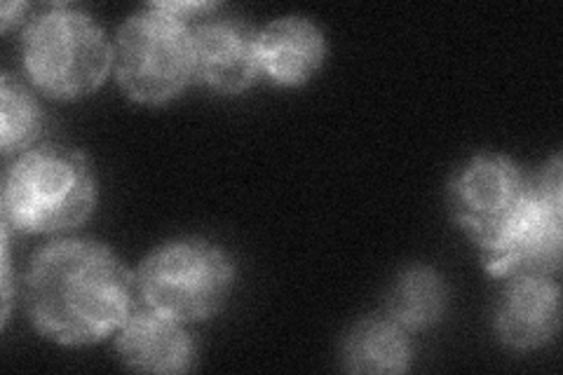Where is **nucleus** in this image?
<instances>
[{"label":"nucleus","instance_id":"nucleus-13","mask_svg":"<svg viewBox=\"0 0 563 375\" xmlns=\"http://www.w3.org/2000/svg\"><path fill=\"white\" fill-rule=\"evenodd\" d=\"M444 310V279L428 265L407 267L387 294V317H393L407 331H422L437 324Z\"/></svg>","mask_w":563,"mask_h":375},{"label":"nucleus","instance_id":"nucleus-1","mask_svg":"<svg viewBox=\"0 0 563 375\" xmlns=\"http://www.w3.org/2000/svg\"><path fill=\"white\" fill-rule=\"evenodd\" d=\"M33 329L59 345H92L118 333L136 310L134 273L92 240L47 242L24 275Z\"/></svg>","mask_w":563,"mask_h":375},{"label":"nucleus","instance_id":"nucleus-5","mask_svg":"<svg viewBox=\"0 0 563 375\" xmlns=\"http://www.w3.org/2000/svg\"><path fill=\"white\" fill-rule=\"evenodd\" d=\"M118 85L139 103H167L196 80L192 24L165 3H151L128 16L113 45Z\"/></svg>","mask_w":563,"mask_h":375},{"label":"nucleus","instance_id":"nucleus-3","mask_svg":"<svg viewBox=\"0 0 563 375\" xmlns=\"http://www.w3.org/2000/svg\"><path fill=\"white\" fill-rule=\"evenodd\" d=\"M22 62L41 92L74 101L92 95L109 78L113 45L90 14L66 3H52L26 22Z\"/></svg>","mask_w":563,"mask_h":375},{"label":"nucleus","instance_id":"nucleus-8","mask_svg":"<svg viewBox=\"0 0 563 375\" xmlns=\"http://www.w3.org/2000/svg\"><path fill=\"white\" fill-rule=\"evenodd\" d=\"M196 80L219 95H240L261 76L258 31L242 20L192 24Z\"/></svg>","mask_w":563,"mask_h":375},{"label":"nucleus","instance_id":"nucleus-2","mask_svg":"<svg viewBox=\"0 0 563 375\" xmlns=\"http://www.w3.org/2000/svg\"><path fill=\"white\" fill-rule=\"evenodd\" d=\"M97 207V178L87 157L57 144L16 155L3 178V223L41 235L82 225Z\"/></svg>","mask_w":563,"mask_h":375},{"label":"nucleus","instance_id":"nucleus-15","mask_svg":"<svg viewBox=\"0 0 563 375\" xmlns=\"http://www.w3.org/2000/svg\"><path fill=\"white\" fill-rule=\"evenodd\" d=\"M3 327L10 319L12 308V261H10V228L3 223Z\"/></svg>","mask_w":563,"mask_h":375},{"label":"nucleus","instance_id":"nucleus-7","mask_svg":"<svg viewBox=\"0 0 563 375\" xmlns=\"http://www.w3.org/2000/svg\"><path fill=\"white\" fill-rule=\"evenodd\" d=\"M528 188L531 178L512 157L500 153L474 155L451 178V213L479 252H486L503 240L519 217Z\"/></svg>","mask_w":563,"mask_h":375},{"label":"nucleus","instance_id":"nucleus-11","mask_svg":"<svg viewBox=\"0 0 563 375\" xmlns=\"http://www.w3.org/2000/svg\"><path fill=\"white\" fill-rule=\"evenodd\" d=\"M327 57V38L322 29L306 16H277L258 31L261 76L279 87H301Z\"/></svg>","mask_w":563,"mask_h":375},{"label":"nucleus","instance_id":"nucleus-10","mask_svg":"<svg viewBox=\"0 0 563 375\" xmlns=\"http://www.w3.org/2000/svg\"><path fill=\"white\" fill-rule=\"evenodd\" d=\"M561 327V289L552 277H515L496 308V335L509 350L548 345Z\"/></svg>","mask_w":563,"mask_h":375},{"label":"nucleus","instance_id":"nucleus-14","mask_svg":"<svg viewBox=\"0 0 563 375\" xmlns=\"http://www.w3.org/2000/svg\"><path fill=\"white\" fill-rule=\"evenodd\" d=\"M45 130V113L29 89L10 74L0 78V146L3 155H22L33 148Z\"/></svg>","mask_w":563,"mask_h":375},{"label":"nucleus","instance_id":"nucleus-16","mask_svg":"<svg viewBox=\"0 0 563 375\" xmlns=\"http://www.w3.org/2000/svg\"><path fill=\"white\" fill-rule=\"evenodd\" d=\"M31 10L29 3H5L3 5V20H0V24H3V33H8L14 24H22L24 22V14Z\"/></svg>","mask_w":563,"mask_h":375},{"label":"nucleus","instance_id":"nucleus-9","mask_svg":"<svg viewBox=\"0 0 563 375\" xmlns=\"http://www.w3.org/2000/svg\"><path fill=\"white\" fill-rule=\"evenodd\" d=\"M115 350L125 366L144 373H186L198 362V345L184 321L144 306L118 329Z\"/></svg>","mask_w":563,"mask_h":375},{"label":"nucleus","instance_id":"nucleus-12","mask_svg":"<svg viewBox=\"0 0 563 375\" xmlns=\"http://www.w3.org/2000/svg\"><path fill=\"white\" fill-rule=\"evenodd\" d=\"M411 356L409 331L401 329L393 317H366L357 321L341 348L343 368L350 373H404L411 366Z\"/></svg>","mask_w":563,"mask_h":375},{"label":"nucleus","instance_id":"nucleus-4","mask_svg":"<svg viewBox=\"0 0 563 375\" xmlns=\"http://www.w3.org/2000/svg\"><path fill=\"white\" fill-rule=\"evenodd\" d=\"M233 284V258L202 238L161 244L134 273L139 306L184 324L214 317L225 306Z\"/></svg>","mask_w":563,"mask_h":375},{"label":"nucleus","instance_id":"nucleus-6","mask_svg":"<svg viewBox=\"0 0 563 375\" xmlns=\"http://www.w3.org/2000/svg\"><path fill=\"white\" fill-rule=\"evenodd\" d=\"M482 254L484 271L498 279L554 277L563 256L561 155L531 178L528 198L503 240Z\"/></svg>","mask_w":563,"mask_h":375}]
</instances>
